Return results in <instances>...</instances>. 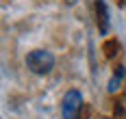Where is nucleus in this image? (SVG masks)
Returning a JSON list of instances; mask_svg holds the SVG:
<instances>
[{
    "label": "nucleus",
    "mask_w": 126,
    "mask_h": 119,
    "mask_svg": "<svg viewBox=\"0 0 126 119\" xmlns=\"http://www.w3.org/2000/svg\"><path fill=\"white\" fill-rule=\"evenodd\" d=\"M26 65H28V69L33 74L44 76L54 67V56L50 52H46V50H35V52H31L26 56Z\"/></svg>",
    "instance_id": "1"
},
{
    "label": "nucleus",
    "mask_w": 126,
    "mask_h": 119,
    "mask_svg": "<svg viewBox=\"0 0 126 119\" xmlns=\"http://www.w3.org/2000/svg\"><path fill=\"white\" fill-rule=\"evenodd\" d=\"M80 106H83V95L78 91H67L65 97H63V104H61L63 119H78Z\"/></svg>",
    "instance_id": "2"
},
{
    "label": "nucleus",
    "mask_w": 126,
    "mask_h": 119,
    "mask_svg": "<svg viewBox=\"0 0 126 119\" xmlns=\"http://www.w3.org/2000/svg\"><path fill=\"white\" fill-rule=\"evenodd\" d=\"M96 20H98V28H100L102 35L109 33V9L104 4V0H96Z\"/></svg>",
    "instance_id": "3"
},
{
    "label": "nucleus",
    "mask_w": 126,
    "mask_h": 119,
    "mask_svg": "<svg viewBox=\"0 0 126 119\" xmlns=\"http://www.w3.org/2000/svg\"><path fill=\"white\" fill-rule=\"evenodd\" d=\"M122 76H124V67H117V71H115V78L109 80V91H111V93L117 91V87H120V80H122Z\"/></svg>",
    "instance_id": "4"
},
{
    "label": "nucleus",
    "mask_w": 126,
    "mask_h": 119,
    "mask_svg": "<svg viewBox=\"0 0 126 119\" xmlns=\"http://www.w3.org/2000/svg\"><path fill=\"white\" fill-rule=\"evenodd\" d=\"M65 2H67V4H74V2H76V0H65Z\"/></svg>",
    "instance_id": "5"
}]
</instances>
